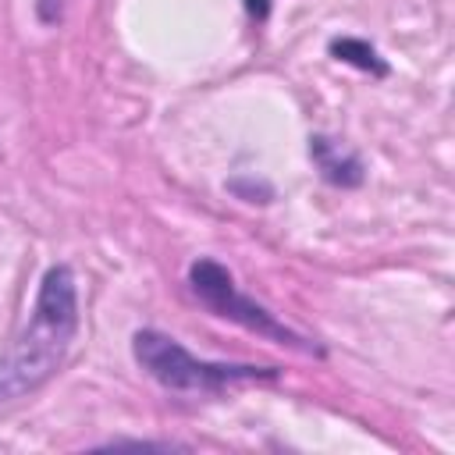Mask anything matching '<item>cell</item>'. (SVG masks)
<instances>
[{
    "mask_svg": "<svg viewBox=\"0 0 455 455\" xmlns=\"http://www.w3.org/2000/svg\"><path fill=\"white\" fill-rule=\"evenodd\" d=\"M36 14H39L43 25L60 21V0H36Z\"/></svg>",
    "mask_w": 455,
    "mask_h": 455,
    "instance_id": "cell-7",
    "label": "cell"
},
{
    "mask_svg": "<svg viewBox=\"0 0 455 455\" xmlns=\"http://www.w3.org/2000/svg\"><path fill=\"white\" fill-rule=\"evenodd\" d=\"M309 160L316 164L320 178L334 188H359L366 178L359 153L341 146L338 139H327V135H309Z\"/></svg>",
    "mask_w": 455,
    "mask_h": 455,
    "instance_id": "cell-4",
    "label": "cell"
},
{
    "mask_svg": "<svg viewBox=\"0 0 455 455\" xmlns=\"http://www.w3.org/2000/svg\"><path fill=\"white\" fill-rule=\"evenodd\" d=\"M78 334V284L68 263H53L43 281L36 306L18 338L0 352V402H18L39 391L68 359Z\"/></svg>",
    "mask_w": 455,
    "mask_h": 455,
    "instance_id": "cell-1",
    "label": "cell"
},
{
    "mask_svg": "<svg viewBox=\"0 0 455 455\" xmlns=\"http://www.w3.org/2000/svg\"><path fill=\"white\" fill-rule=\"evenodd\" d=\"M228 188L245 203H270L274 199V188L267 181H252V178H235V181H228Z\"/></svg>",
    "mask_w": 455,
    "mask_h": 455,
    "instance_id": "cell-6",
    "label": "cell"
},
{
    "mask_svg": "<svg viewBox=\"0 0 455 455\" xmlns=\"http://www.w3.org/2000/svg\"><path fill=\"white\" fill-rule=\"evenodd\" d=\"M338 60H345V64H352V68H359V71H366V75H373V78H384L391 68H387V60L366 43V39H355V36H341V39H331V46H327Z\"/></svg>",
    "mask_w": 455,
    "mask_h": 455,
    "instance_id": "cell-5",
    "label": "cell"
},
{
    "mask_svg": "<svg viewBox=\"0 0 455 455\" xmlns=\"http://www.w3.org/2000/svg\"><path fill=\"white\" fill-rule=\"evenodd\" d=\"M245 11H249L252 18H267V11H270V4H267V0H245Z\"/></svg>",
    "mask_w": 455,
    "mask_h": 455,
    "instance_id": "cell-8",
    "label": "cell"
},
{
    "mask_svg": "<svg viewBox=\"0 0 455 455\" xmlns=\"http://www.w3.org/2000/svg\"><path fill=\"white\" fill-rule=\"evenodd\" d=\"M188 284H192V295H196L210 313L231 320V323H238V327H245V331H252V334H259V338H267V341L288 345V348H295V352L323 355V348H320L316 341H309V338H302L299 331L284 327L267 306H259L252 295L238 291V284H235V277H231V270H228L224 263H217V259H210V256H199V259L188 267Z\"/></svg>",
    "mask_w": 455,
    "mask_h": 455,
    "instance_id": "cell-3",
    "label": "cell"
},
{
    "mask_svg": "<svg viewBox=\"0 0 455 455\" xmlns=\"http://www.w3.org/2000/svg\"><path fill=\"white\" fill-rule=\"evenodd\" d=\"M132 355L160 387L185 391V395H220L224 387L242 384V380H274L277 377V366L196 359L181 341H174L171 334L153 331V327L135 331Z\"/></svg>",
    "mask_w": 455,
    "mask_h": 455,
    "instance_id": "cell-2",
    "label": "cell"
}]
</instances>
